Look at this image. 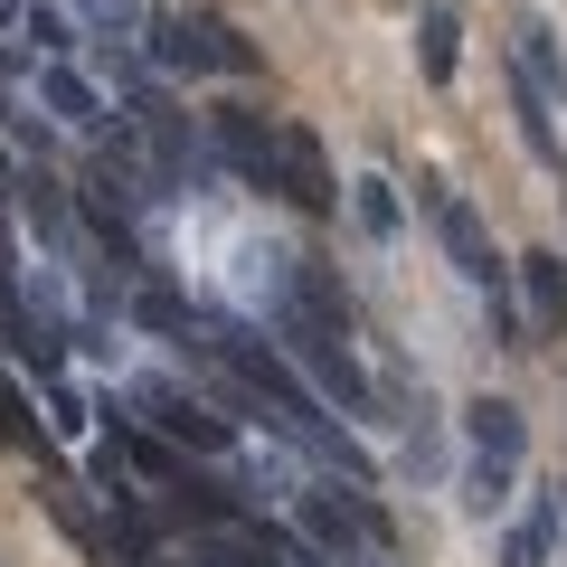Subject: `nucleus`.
I'll list each match as a JSON object with an SVG mask.
<instances>
[{"mask_svg":"<svg viewBox=\"0 0 567 567\" xmlns=\"http://www.w3.org/2000/svg\"><path fill=\"white\" fill-rule=\"evenodd\" d=\"M350 199H360V227H369V237H398V189H388V181H360Z\"/></svg>","mask_w":567,"mask_h":567,"instance_id":"6ab92c4d","label":"nucleus"},{"mask_svg":"<svg viewBox=\"0 0 567 567\" xmlns=\"http://www.w3.org/2000/svg\"><path fill=\"white\" fill-rule=\"evenodd\" d=\"M454 10H425V29H416V66H425V85H454Z\"/></svg>","mask_w":567,"mask_h":567,"instance_id":"4468645a","label":"nucleus"},{"mask_svg":"<svg viewBox=\"0 0 567 567\" xmlns=\"http://www.w3.org/2000/svg\"><path fill=\"white\" fill-rule=\"evenodd\" d=\"M76 20L104 29V39H123V29H152V10L142 0H76Z\"/></svg>","mask_w":567,"mask_h":567,"instance_id":"a211bd4d","label":"nucleus"},{"mask_svg":"<svg viewBox=\"0 0 567 567\" xmlns=\"http://www.w3.org/2000/svg\"><path fill=\"white\" fill-rule=\"evenodd\" d=\"M520 76L539 85L548 104H567V58H558V39H548V20H520Z\"/></svg>","mask_w":567,"mask_h":567,"instance_id":"ddd939ff","label":"nucleus"},{"mask_svg":"<svg viewBox=\"0 0 567 567\" xmlns=\"http://www.w3.org/2000/svg\"><path fill=\"white\" fill-rule=\"evenodd\" d=\"M48 406H58V435H85V425H95V416H85V398L66 388V369H48Z\"/></svg>","mask_w":567,"mask_h":567,"instance_id":"aec40b11","label":"nucleus"},{"mask_svg":"<svg viewBox=\"0 0 567 567\" xmlns=\"http://www.w3.org/2000/svg\"><path fill=\"white\" fill-rule=\"evenodd\" d=\"M548 539H558V502H539V511H529V529H511L502 567H548Z\"/></svg>","mask_w":567,"mask_h":567,"instance_id":"dca6fc26","label":"nucleus"},{"mask_svg":"<svg viewBox=\"0 0 567 567\" xmlns=\"http://www.w3.org/2000/svg\"><path fill=\"white\" fill-rule=\"evenodd\" d=\"M123 312H133L142 331H162V341H181V350H199V322H189V312H181V293H171L162 275H142L133 293H123Z\"/></svg>","mask_w":567,"mask_h":567,"instance_id":"9b49d317","label":"nucleus"},{"mask_svg":"<svg viewBox=\"0 0 567 567\" xmlns=\"http://www.w3.org/2000/svg\"><path fill=\"white\" fill-rule=\"evenodd\" d=\"M39 104L66 123V133H104V95H95V76H76L66 58H39Z\"/></svg>","mask_w":567,"mask_h":567,"instance_id":"0eeeda50","label":"nucleus"},{"mask_svg":"<svg viewBox=\"0 0 567 567\" xmlns=\"http://www.w3.org/2000/svg\"><path fill=\"white\" fill-rule=\"evenodd\" d=\"M275 312V331H284V350L312 369V388H322L341 416H360V425H388L379 416V388H369V369H360V350H350V322H331V312H312V303H265Z\"/></svg>","mask_w":567,"mask_h":567,"instance_id":"f257e3e1","label":"nucleus"},{"mask_svg":"<svg viewBox=\"0 0 567 567\" xmlns=\"http://www.w3.org/2000/svg\"><path fill=\"white\" fill-rule=\"evenodd\" d=\"M218 152H227V171H237L246 189H275V199H284V123L218 114Z\"/></svg>","mask_w":567,"mask_h":567,"instance_id":"39448f33","label":"nucleus"},{"mask_svg":"<svg viewBox=\"0 0 567 567\" xmlns=\"http://www.w3.org/2000/svg\"><path fill=\"white\" fill-rule=\"evenodd\" d=\"M511 483H520V464H492V454H473V473H464V511H511Z\"/></svg>","mask_w":567,"mask_h":567,"instance_id":"2eb2a0df","label":"nucleus"},{"mask_svg":"<svg viewBox=\"0 0 567 567\" xmlns=\"http://www.w3.org/2000/svg\"><path fill=\"white\" fill-rule=\"evenodd\" d=\"M425 218H435V237H445V256L464 265V284H483V293H492V341H502V350H529V341H520V312H511V265L492 256L473 199H454L445 181H425Z\"/></svg>","mask_w":567,"mask_h":567,"instance_id":"f03ea898","label":"nucleus"},{"mask_svg":"<svg viewBox=\"0 0 567 567\" xmlns=\"http://www.w3.org/2000/svg\"><path fill=\"white\" fill-rule=\"evenodd\" d=\"M133 406H142V425H162L181 454H237V416H218L208 398H189V388H171V379H142Z\"/></svg>","mask_w":567,"mask_h":567,"instance_id":"20e7f679","label":"nucleus"},{"mask_svg":"<svg viewBox=\"0 0 567 567\" xmlns=\"http://www.w3.org/2000/svg\"><path fill=\"white\" fill-rule=\"evenodd\" d=\"M104 445H114V464L133 473V483H152V492H171V483H181V445H171L162 425H133V416H114V435H104Z\"/></svg>","mask_w":567,"mask_h":567,"instance_id":"423d86ee","label":"nucleus"},{"mask_svg":"<svg viewBox=\"0 0 567 567\" xmlns=\"http://www.w3.org/2000/svg\"><path fill=\"white\" fill-rule=\"evenodd\" d=\"M20 218L39 227V237L58 246V256H76V199H66V189L48 181V171H20Z\"/></svg>","mask_w":567,"mask_h":567,"instance_id":"9d476101","label":"nucleus"},{"mask_svg":"<svg viewBox=\"0 0 567 567\" xmlns=\"http://www.w3.org/2000/svg\"><path fill=\"white\" fill-rule=\"evenodd\" d=\"M20 29L39 39V58H66V48H76V20H66L58 0H29V10H20Z\"/></svg>","mask_w":567,"mask_h":567,"instance_id":"f3484780","label":"nucleus"},{"mask_svg":"<svg viewBox=\"0 0 567 567\" xmlns=\"http://www.w3.org/2000/svg\"><path fill=\"white\" fill-rule=\"evenodd\" d=\"M284 199H293V208H312V218H322V208L341 199V189H331V162H322V142H312L303 123H284Z\"/></svg>","mask_w":567,"mask_h":567,"instance_id":"6e6552de","label":"nucleus"},{"mask_svg":"<svg viewBox=\"0 0 567 567\" xmlns=\"http://www.w3.org/2000/svg\"><path fill=\"white\" fill-rule=\"evenodd\" d=\"M20 10H29V0H0V39H10V29H20Z\"/></svg>","mask_w":567,"mask_h":567,"instance_id":"412c9836","label":"nucleus"},{"mask_svg":"<svg viewBox=\"0 0 567 567\" xmlns=\"http://www.w3.org/2000/svg\"><path fill=\"white\" fill-rule=\"evenodd\" d=\"M464 435H473V454H492V464H520V454H529V425H520L511 398H473L464 406Z\"/></svg>","mask_w":567,"mask_h":567,"instance_id":"1a4fd4ad","label":"nucleus"},{"mask_svg":"<svg viewBox=\"0 0 567 567\" xmlns=\"http://www.w3.org/2000/svg\"><path fill=\"white\" fill-rule=\"evenodd\" d=\"M511 275H520V293H529V312H539V322H567V256H520L511 265Z\"/></svg>","mask_w":567,"mask_h":567,"instance_id":"f8f14e48","label":"nucleus"},{"mask_svg":"<svg viewBox=\"0 0 567 567\" xmlns=\"http://www.w3.org/2000/svg\"><path fill=\"white\" fill-rule=\"evenodd\" d=\"M152 58H162L171 76H256L265 66L218 10H171V20H152Z\"/></svg>","mask_w":567,"mask_h":567,"instance_id":"7ed1b4c3","label":"nucleus"}]
</instances>
